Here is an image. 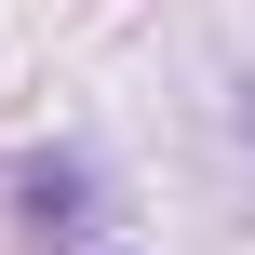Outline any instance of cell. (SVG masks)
<instances>
[{
    "label": "cell",
    "instance_id": "cell-1",
    "mask_svg": "<svg viewBox=\"0 0 255 255\" xmlns=\"http://www.w3.org/2000/svg\"><path fill=\"white\" fill-rule=\"evenodd\" d=\"M94 215V161H27V229H81Z\"/></svg>",
    "mask_w": 255,
    "mask_h": 255
}]
</instances>
